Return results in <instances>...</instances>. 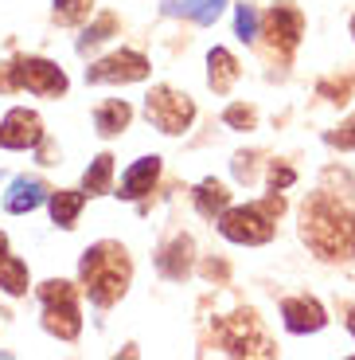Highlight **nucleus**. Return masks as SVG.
<instances>
[{
    "label": "nucleus",
    "mask_w": 355,
    "mask_h": 360,
    "mask_svg": "<svg viewBox=\"0 0 355 360\" xmlns=\"http://www.w3.org/2000/svg\"><path fill=\"white\" fill-rule=\"evenodd\" d=\"M219 341L227 352H234V356H274V341H269L266 333H262V325H257V317L250 314V309H242V314H231L227 321H219Z\"/></svg>",
    "instance_id": "39448f33"
},
{
    "label": "nucleus",
    "mask_w": 355,
    "mask_h": 360,
    "mask_svg": "<svg viewBox=\"0 0 355 360\" xmlns=\"http://www.w3.org/2000/svg\"><path fill=\"white\" fill-rule=\"evenodd\" d=\"M114 24H117L114 16H102L98 24H94V27H86V36H82V44H79V47H82V51H86L90 44H98V39H106L109 32H114Z\"/></svg>",
    "instance_id": "5701e85b"
},
{
    "label": "nucleus",
    "mask_w": 355,
    "mask_h": 360,
    "mask_svg": "<svg viewBox=\"0 0 355 360\" xmlns=\"http://www.w3.org/2000/svg\"><path fill=\"white\" fill-rule=\"evenodd\" d=\"M109 176H114V157L102 153L98 161L86 169V176H82V188H86L90 196H102V192H109Z\"/></svg>",
    "instance_id": "412c9836"
},
{
    "label": "nucleus",
    "mask_w": 355,
    "mask_h": 360,
    "mask_svg": "<svg viewBox=\"0 0 355 360\" xmlns=\"http://www.w3.org/2000/svg\"><path fill=\"white\" fill-rule=\"evenodd\" d=\"M82 200H86V192H55L51 196V219L59 227H74V219H79V212H82Z\"/></svg>",
    "instance_id": "6ab92c4d"
},
{
    "label": "nucleus",
    "mask_w": 355,
    "mask_h": 360,
    "mask_svg": "<svg viewBox=\"0 0 355 360\" xmlns=\"http://www.w3.org/2000/svg\"><path fill=\"white\" fill-rule=\"evenodd\" d=\"M347 329H351V337H355V309H351V317H347Z\"/></svg>",
    "instance_id": "cd10ccee"
},
{
    "label": "nucleus",
    "mask_w": 355,
    "mask_h": 360,
    "mask_svg": "<svg viewBox=\"0 0 355 360\" xmlns=\"http://www.w3.org/2000/svg\"><path fill=\"white\" fill-rule=\"evenodd\" d=\"M0 286L8 290V294H24L27 290V266L8 255V239L4 235H0Z\"/></svg>",
    "instance_id": "dca6fc26"
},
{
    "label": "nucleus",
    "mask_w": 355,
    "mask_h": 360,
    "mask_svg": "<svg viewBox=\"0 0 355 360\" xmlns=\"http://www.w3.org/2000/svg\"><path fill=\"white\" fill-rule=\"evenodd\" d=\"M90 12V0H55V20L59 24H74Z\"/></svg>",
    "instance_id": "4be33fe9"
},
{
    "label": "nucleus",
    "mask_w": 355,
    "mask_h": 360,
    "mask_svg": "<svg viewBox=\"0 0 355 360\" xmlns=\"http://www.w3.org/2000/svg\"><path fill=\"white\" fill-rule=\"evenodd\" d=\"M285 200L277 196H266L262 204H246V207H231V212H222L219 219V231L231 239V243H246V247H257L274 239V219L281 216Z\"/></svg>",
    "instance_id": "7ed1b4c3"
},
{
    "label": "nucleus",
    "mask_w": 355,
    "mask_h": 360,
    "mask_svg": "<svg viewBox=\"0 0 355 360\" xmlns=\"http://www.w3.org/2000/svg\"><path fill=\"white\" fill-rule=\"evenodd\" d=\"M149 75V59L141 51H114L102 63L86 67V82H141Z\"/></svg>",
    "instance_id": "6e6552de"
},
{
    "label": "nucleus",
    "mask_w": 355,
    "mask_h": 360,
    "mask_svg": "<svg viewBox=\"0 0 355 360\" xmlns=\"http://www.w3.org/2000/svg\"><path fill=\"white\" fill-rule=\"evenodd\" d=\"M301 235L320 259L355 255V216L332 196H312L301 212Z\"/></svg>",
    "instance_id": "f257e3e1"
},
{
    "label": "nucleus",
    "mask_w": 355,
    "mask_h": 360,
    "mask_svg": "<svg viewBox=\"0 0 355 360\" xmlns=\"http://www.w3.org/2000/svg\"><path fill=\"white\" fill-rule=\"evenodd\" d=\"M156 266H160V274H168V278H184L187 266H192V239H176L172 247H164Z\"/></svg>",
    "instance_id": "f3484780"
},
{
    "label": "nucleus",
    "mask_w": 355,
    "mask_h": 360,
    "mask_svg": "<svg viewBox=\"0 0 355 360\" xmlns=\"http://www.w3.org/2000/svg\"><path fill=\"white\" fill-rule=\"evenodd\" d=\"M43 196H47L43 180H36V176H20L16 184H12V192L4 196V207H8V212H16V216H24V212H32V207L43 204Z\"/></svg>",
    "instance_id": "ddd939ff"
},
{
    "label": "nucleus",
    "mask_w": 355,
    "mask_h": 360,
    "mask_svg": "<svg viewBox=\"0 0 355 360\" xmlns=\"http://www.w3.org/2000/svg\"><path fill=\"white\" fill-rule=\"evenodd\" d=\"M129 117H133V110H129V102H106V106H98V114H94V122H98V134H117V129L129 126Z\"/></svg>",
    "instance_id": "aec40b11"
},
{
    "label": "nucleus",
    "mask_w": 355,
    "mask_h": 360,
    "mask_svg": "<svg viewBox=\"0 0 355 360\" xmlns=\"http://www.w3.org/2000/svg\"><path fill=\"white\" fill-rule=\"evenodd\" d=\"M39 297H43V325L59 337V341H74L79 329H82L74 286L71 282H43V286H39Z\"/></svg>",
    "instance_id": "20e7f679"
},
{
    "label": "nucleus",
    "mask_w": 355,
    "mask_h": 360,
    "mask_svg": "<svg viewBox=\"0 0 355 360\" xmlns=\"http://www.w3.org/2000/svg\"><path fill=\"white\" fill-rule=\"evenodd\" d=\"M82 282L94 306H114L129 286V259L117 243H98L82 255Z\"/></svg>",
    "instance_id": "f03ea898"
},
{
    "label": "nucleus",
    "mask_w": 355,
    "mask_h": 360,
    "mask_svg": "<svg viewBox=\"0 0 355 360\" xmlns=\"http://www.w3.org/2000/svg\"><path fill=\"white\" fill-rule=\"evenodd\" d=\"M254 110H250V106H231V110H227V126H239V129H250V126H254Z\"/></svg>",
    "instance_id": "a878e982"
},
{
    "label": "nucleus",
    "mask_w": 355,
    "mask_h": 360,
    "mask_svg": "<svg viewBox=\"0 0 355 360\" xmlns=\"http://www.w3.org/2000/svg\"><path fill=\"white\" fill-rule=\"evenodd\" d=\"M281 317L289 333H316V329H324V309L312 297H285Z\"/></svg>",
    "instance_id": "9b49d317"
},
{
    "label": "nucleus",
    "mask_w": 355,
    "mask_h": 360,
    "mask_svg": "<svg viewBox=\"0 0 355 360\" xmlns=\"http://www.w3.org/2000/svg\"><path fill=\"white\" fill-rule=\"evenodd\" d=\"M8 75H12V86L16 90L47 94V98H55V94L67 90V75L55 63H47V59H16V63L8 67Z\"/></svg>",
    "instance_id": "0eeeda50"
},
{
    "label": "nucleus",
    "mask_w": 355,
    "mask_h": 360,
    "mask_svg": "<svg viewBox=\"0 0 355 360\" xmlns=\"http://www.w3.org/2000/svg\"><path fill=\"white\" fill-rule=\"evenodd\" d=\"M293 180H297V172L289 169V165H274V169H269V184H274V188H289Z\"/></svg>",
    "instance_id": "bb28decb"
},
{
    "label": "nucleus",
    "mask_w": 355,
    "mask_h": 360,
    "mask_svg": "<svg viewBox=\"0 0 355 360\" xmlns=\"http://www.w3.org/2000/svg\"><path fill=\"white\" fill-rule=\"evenodd\" d=\"M257 36V12L250 4H239V39H254Z\"/></svg>",
    "instance_id": "b1692460"
},
{
    "label": "nucleus",
    "mask_w": 355,
    "mask_h": 360,
    "mask_svg": "<svg viewBox=\"0 0 355 360\" xmlns=\"http://www.w3.org/2000/svg\"><path fill=\"white\" fill-rule=\"evenodd\" d=\"M328 145H340V149H355V114L347 117L340 134H328Z\"/></svg>",
    "instance_id": "393cba45"
},
{
    "label": "nucleus",
    "mask_w": 355,
    "mask_h": 360,
    "mask_svg": "<svg viewBox=\"0 0 355 360\" xmlns=\"http://www.w3.org/2000/svg\"><path fill=\"white\" fill-rule=\"evenodd\" d=\"M304 32V20L297 8H289V4H277V8H269L266 16V36L274 39V47H281V51H293L297 39H301Z\"/></svg>",
    "instance_id": "9d476101"
},
{
    "label": "nucleus",
    "mask_w": 355,
    "mask_h": 360,
    "mask_svg": "<svg viewBox=\"0 0 355 360\" xmlns=\"http://www.w3.org/2000/svg\"><path fill=\"white\" fill-rule=\"evenodd\" d=\"M207 82L215 86V94H227V90L234 86V79H239V63L231 59V51H222V47H215L211 55H207Z\"/></svg>",
    "instance_id": "4468645a"
},
{
    "label": "nucleus",
    "mask_w": 355,
    "mask_h": 360,
    "mask_svg": "<svg viewBox=\"0 0 355 360\" xmlns=\"http://www.w3.org/2000/svg\"><path fill=\"white\" fill-rule=\"evenodd\" d=\"M39 137H43L39 117L24 106L8 110V117L0 122V149H36Z\"/></svg>",
    "instance_id": "1a4fd4ad"
},
{
    "label": "nucleus",
    "mask_w": 355,
    "mask_h": 360,
    "mask_svg": "<svg viewBox=\"0 0 355 360\" xmlns=\"http://www.w3.org/2000/svg\"><path fill=\"white\" fill-rule=\"evenodd\" d=\"M145 114L164 134H184L192 126V117H196V106H192L187 94H176L172 86H156L149 94V102H145Z\"/></svg>",
    "instance_id": "423d86ee"
},
{
    "label": "nucleus",
    "mask_w": 355,
    "mask_h": 360,
    "mask_svg": "<svg viewBox=\"0 0 355 360\" xmlns=\"http://www.w3.org/2000/svg\"><path fill=\"white\" fill-rule=\"evenodd\" d=\"M227 204H231V192L222 188L219 180H203L196 192V207H199V216H219V212H227Z\"/></svg>",
    "instance_id": "a211bd4d"
},
{
    "label": "nucleus",
    "mask_w": 355,
    "mask_h": 360,
    "mask_svg": "<svg viewBox=\"0 0 355 360\" xmlns=\"http://www.w3.org/2000/svg\"><path fill=\"white\" fill-rule=\"evenodd\" d=\"M351 32H355V20H351Z\"/></svg>",
    "instance_id": "c85d7f7f"
},
{
    "label": "nucleus",
    "mask_w": 355,
    "mask_h": 360,
    "mask_svg": "<svg viewBox=\"0 0 355 360\" xmlns=\"http://www.w3.org/2000/svg\"><path fill=\"white\" fill-rule=\"evenodd\" d=\"M222 4H227V0H164V12H168V16H192V20H199V24H215Z\"/></svg>",
    "instance_id": "2eb2a0df"
},
{
    "label": "nucleus",
    "mask_w": 355,
    "mask_h": 360,
    "mask_svg": "<svg viewBox=\"0 0 355 360\" xmlns=\"http://www.w3.org/2000/svg\"><path fill=\"white\" fill-rule=\"evenodd\" d=\"M156 176H160V161H156V157H141V161H137L133 169L125 172L121 192H117V196H125V200H141V196H149L152 184H156Z\"/></svg>",
    "instance_id": "f8f14e48"
}]
</instances>
